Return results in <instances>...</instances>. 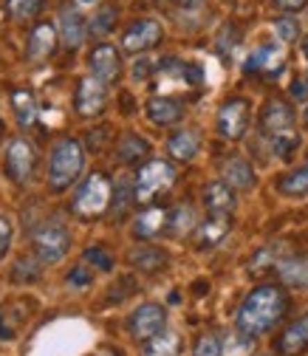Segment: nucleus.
<instances>
[{
  "mask_svg": "<svg viewBox=\"0 0 308 356\" xmlns=\"http://www.w3.org/2000/svg\"><path fill=\"white\" fill-rule=\"evenodd\" d=\"M302 124L308 127V105H305V111H302Z\"/></svg>",
  "mask_w": 308,
  "mask_h": 356,
  "instance_id": "obj_45",
  "label": "nucleus"
},
{
  "mask_svg": "<svg viewBox=\"0 0 308 356\" xmlns=\"http://www.w3.org/2000/svg\"><path fill=\"white\" fill-rule=\"evenodd\" d=\"M179 353H181V337L167 328L153 339H147L142 348V356H179Z\"/></svg>",
  "mask_w": 308,
  "mask_h": 356,
  "instance_id": "obj_29",
  "label": "nucleus"
},
{
  "mask_svg": "<svg viewBox=\"0 0 308 356\" xmlns=\"http://www.w3.org/2000/svg\"><path fill=\"white\" fill-rule=\"evenodd\" d=\"M201 201L209 215H232L235 209V190L227 181H209L201 190Z\"/></svg>",
  "mask_w": 308,
  "mask_h": 356,
  "instance_id": "obj_16",
  "label": "nucleus"
},
{
  "mask_svg": "<svg viewBox=\"0 0 308 356\" xmlns=\"http://www.w3.org/2000/svg\"><path fill=\"white\" fill-rule=\"evenodd\" d=\"M193 229H195V209L190 204H179L175 209L167 212V227H164L167 235L181 238V235H187Z\"/></svg>",
  "mask_w": 308,
  "mask_h": 356,
  "instance_id": "obj_27",
  "label": "nucleus"
},
{
  "mask_svg": "<svg viewBox=\"0 0 308 356\" xmlns=\"http://www.w3.org/2000/svg\"><path fill=\"white\" fill-rule=\"evenodd\" d=\"M175 3H181V6H195V3H201V0H175Z\"/></svg>",
  "mask_w": 308,
  "mask_h": 356,
  "instance_id": "obj_43",
  "label": "nucleus"
},
{
  "mask_svg": "<svg viewBox=\"0 0 308 356\" xmlns=\"http://www.w3.org/2000/svg\"><path fill=\"white\" fill-rule=\"evenodd\" d=\"M283 63H286L283 42H263V46H257L246 57L243 71L246 74H263V76H277L283 71Z\"/></svg>",
  "mask_w": 308,
  "mask_h": 356,
  "instance_id": "obj_12",
  "label": "nucleus"
},
{
  "mask_svg": "<svg viewBox=\"0 0 308 356\" xmlns=\"http://www.w3.org/2000/svg\"><path fill=\"white\" fill-rule=\"evenodd\" d=\"M6 15L15 20H29L42 9V0H6Z\"/></svg>",
  "mask_w": 308,
  "mask_h": 356,
  "instance_id": "obj_32",
  "label": "nucleus"
},
{
  "mask_svg": "<svg viewBox=\"0 0 308 356\" xmlns=\"http://www.w3.org/2000/svg\"><path fill=\"white\" fill-rule=\"evenodd\" d=\"M164 227H167V212L161 207H150V209L139 212V218L133 220V235L139 241H150L159 232H164Z\"/></svg>",
  "mask_w": 308,
  "mask_h": 356,
  "instance_id": "obj_24",
  "label": "nucleus"
},
{
  "mask_svg": "<svg viewBox=\"0 0 308 356\" xmlns=\"http://www.w3.org/2000/svg\"><path fill=\"white\" fill-rule=\"evenodd\" d=\"M302 54H305V60H308V37L302 40Z\"/></svg>",
  "mask_w": 308,
  "mask_h": 356,
  "instance_id": "obj_44",
  "label": "nucleus"
},
{
  "mask_svg": "<svg viewBox=\"0 0 308 356\" xmlns=\"http://www.w3.org/2000/svg\"><path fill=\"white\" fill-rule=\"evenodd\" d=\"M145 113L153 124L170 127V124H179L184 119V102L175 99V97H153V99H147Z\"/></svg>",
  "mask_w": 308,
  "mask_h": 356,
  "instance_id": "obj_15",
  "label": "nucleus"
},
{
  "mask_svg": "<svg viewBox=\"0 0 308 356\" xmlns=\"http://www.w3.org/2000/svg\"><path fill=\"white\" fill-rule=\"evenodd\" d=\"M82 170H85V147L71 136L60 139L49 156V187L54 193H65L82 175Z\"/></svg>",
  "mask_w": 308,
  "mask_h": 356,
  "instance_id": "obj_3",
  "label": "nucleus"
},
{
  "mask_svg": "<svg viewBox=\"0 0 308 356\" xmlns=\"http://www.w3.org/2000/svg\"><path fill=\"white\" fill-rule=\"evenodd\" d=\"M116 23V9L113 6H102L91 20H88V34L94 37H105Z\"/></svg>",
  "mask_w": 308,
  "mask_h": 356,
  "instance_id": "obj_31",
  "label": "nucleus"
},
{
  "mask_svg": "<svg viewBox=\"0 0 308 356\" xmlns=\"http://www.w3.org/2000/svg\"><path fill=\"white\" fill-rule=\"evenodd\" d=\"M91 280H94V275H91V269H88L85 263L74 266V269L68 272V277H65V283L71 289H88V286H91Z\"/></svg>",
  "mask_w": 308,
  "mask_h": 356,
  "instance_id": "obj_37",
  "label": "nucleus"
},
{
  "mask_svg": "<svg viewBox=\"0 0 308 356\" xmlns=\"http://www.w3.org/2000/svg\"><path fill=\"white\" fill-rule=\"evenodd\" d=\"M156 68H159V63H156V60L142 57V60H136V63H133V79H136V82H142V79H147Z\"/></svg>",
  "mask_w": 308,
  "mask_h": 356,
  "instance_id": "obj_40",
  "label": "nucleus"
},
{
  "mask_svg": "<svg viewBox=\"0 0 308 356\" xmlns=\"http://www.w3.org/2000/svg\"><path fill=\"white\" fill-rule=\"evenodd\" d=\"M249 119H252L249 102L243 97H232V99H227L221 108H218L215 127H218V133H221V139L241 142L246 136V130H249Z\"/></svg>",
  "mask_w": 308,
  "mask_h": 356,
  "instance_id": "obj_8",
  "label": "nucleus"
},
{
  "mask_svg": "<svg viewBox=\"0 0 308 356\" xmlns=\"http://www.w3.org/2000/svg\"><path fill=\"white\" fill-rule=\"evenodd\" d=\"M167 328V308L159 302H142L133 314L127 317V331L133 339L147 342L156 334H161Z\"/></svg>",
  "mask_w": 308,
  "mask_h": 356,
  "instance_id": "obj_9",
  "label": "nucleus"
},
{
  "mask_svg": "<svg viewBox=\"0 0 308 356\" xmlns=\"http://www.w3.org/2000/svg\"><path fill=\"white\" fill-rule=\"evenodd\" d=\"M305 79H308V74H305Z\"/></svg>",
  "mask_w": 308,
  "mask_h": 356,
  "instance_id": "obj_47",
  "label": "nucleus"
},
{
  "mask_svg": "<svg viewBox=\"0 0 308 356\" xmlns=\"http://www.w3.org/2000/svg\"><path fill=\"white\" fill-rule=\"evenodd\" d=\"M88 68H91V76H97L99 82L111 85L122 71L119 49L111 46V42H99V46H94V51L88 54Z\"/></svg>",
  "mask_w": 308,
  "mask_h": 356,
  "instance_id": "obj_13",
  "label": "nucleus"
},
{
  "mask_svg": "<svg viewBox=\"0 0 308 356\" xmlns=\"http://www.w3.org/2000/svg\"><path fill=\"white\" fill-rule=\"evenodd\" d=\"M76 3H97V0H76Z\"/></svg>",
  "mask_w": 308,
  "mask_h": 356,
  "instance_id": "obj_46",
  "label": "nucleus"
},
{
  "mask_svg": "<svg viewBox=\"0 0 308 356\" xmlns=\"http://www.w3.org/2000/svg\"><path fill=\"white\" fill-rule=\"evenodd\" d=\"M201 150V136L198 130L193 127H184V130H175L172 136L167 139V153L175 159V161H193Z\"/></svg>",
  "mask_w": 308,
  "mask_h": 356,
  "instance_id": "obj_20",
  "label": "nucleus"
},
{
  "mask_svg": "<svg viewBox=\"0 0 308 356\" xmlns=\"http://www.w3.org/2000/svg\"><path fill=\"white\" fill-rule=\"evenodd\" d=\"M289 308V300L283 294L280 286H272V283H263L257 289H252L243 302L238 305V314H235V328L252 339L269 334L286 314Z\"/></svg>",
  "mask_w": 308,
  "mask_h": 356,
  "instance_id": "obj_1",
  "label": "nucleus"
},
{
  "mask_svg": "<svg viewBox=\"0 0 308 356\" xmlns=\"http://www.w3.org/2000/svg\"><path fill=\"white\" fill-rule=\"evenodd\" d=\"M277 277L289 289H308V254H289L277 263Z\"/></svg>",
  "mask_w": 308,
  "mask_h": 356,
  "instance_id": "obj_18",
  "label": "nucleus"
},
{
  "mask_svg": "<svg viewBox=\"0 0 308 356\" xmlns=\"http://www.w3.org/2000/svg\"><path fill=\"white\" fill-rule=\"evenodd\" d=\"M57 40H60V34H57V29H54L51 23L34 26L31 34H29V42H26V57H29L31 63L49 60V57L57 51Z\"/></svg>",
  "mask_w": 308,
  "mask_h": 356,
  "instance_id": "obj_14",
  "label": "nucleus"
},
{
  "mask_svg": "<svg viewBox=\"0 0 308 356\" xmlns=\"http://www.w3.org/2000/svg\"><path fill=\"white\" fill-rule=\"evenodd\" d=\"M221 181H227L232 190H252L257 175H254V167L243 159V156H232L224 161V170H221Z\"/></svg>",
  "mask_w": 308,
  "mask_h": 356,
  "instance_id": "obj_19",
  "label": "nucleus"
},
{
  "mask_svg": "<svg viewBox=\"0 0 308 356\" xmlns=\"http://www.w3.org/2000/svg\"><path fill=\"white\" fill-rule=\"evenodd\" d=\"M147 153H150V142L142 139L139 133H124V136L119 139V145H116V159H119L122 164H136V161H142Z\"/></svg>",
  "mask_w": 308,
  "mask_h": 356,
  "instance_id": "obj_25",
  "label": "nucleus"
},
{
  "mask_svg": "<svg viewBox=\"0 0 308 356\" xmlns=\"http://www.w3.org/2000/svg\"><path fill=\"white\" fill-rule=\"evenodd\" d=\"M277 350H280L283 356H297V353L308 350V311L280 334Z\"/></svg>",
  "mask_w": 308,
  "mask_h": 356,
  "instance_id": "obj_22",
  "label": "nucleus"
},
{
  "mask_svg": "<svg viewBox=\"0 0 308 356\" xmlns=\"http://www.w3.org/2000/svg\"><path fill=\"white\" fill-rule=\"evenodd\" d=\"M161 37H164L161 23L153 20V17H145V20H136L133 26L122 34V49L130 51V54H145L153 46H159Z\"/></svg>",
  "mask_w": 308,
  "mask_h": 356,
  "instance_id": "obj_10",
  "label": "nucleus"
},
{
  "mask_svg": "<svg viewBox=\"0 0 308 356\" xmlns=\"http://www.w3.org/2000/svg\"><path fill=\"white\" fill-rule=\"evenodd\" d=\"M130 201H136V195L130 193V187L122 181V184L116 187V198L111 201V204H113V215H122V212L127 209V204H130Z\"/></svg>",
  "mask_w": 308,
  "mask_h": 356,
  "instance_id": "obj_39",
  "label": "nucleus"
},
{
  "mask_svg": "<svg viewBox=\"0 0 308 356\" xmlns=\"http://www.w3.org/2000/svg\"><path fill=\"white\" fill-rule=\"evenodd\" d=\"M193 356H224V342L218 334H204L198 337L195 348H193Z\"/></svg>",
  "mask_w": 308,
  "mask_h": 356,
  "instance_id": "obj_33",
  "label": "nucleus"
},
{
  "mask_svg": "<svg viewBox=\"0 0 308 356\" xmlns=\"http://www.w3.org/2000/svg\"><path fill=\"white\" fill-rule=\"evenodd\" d=\"M277 190L289 198H302L308 195V159L302 164H297L294 170H289L280 181H277Z\"/></svg>",
  "mask_w": 308,
  "mask_h": 356,
  "instance_id": "obj_26",
  "label": "nucleus"
},
{
  "mask_svg": "<svg viewBox=\"0 0 308 356\" xmlns=\"http://www.w3.org/2000/svg\"><path fill=\"white\" fill-rule=\"evenodd\" d=\"M82 257H85V263H94L99 272H111V269H113V257H111V252L102 249V246H88Z\"/></svg>",
  "mask_w": 308,
  "mask_h": 356,
  "instance_id": "obj_36",
  "label": "nucleus"
},
{
  "mask_svg": "<svg viewBox=\"0 0 308 356\" xmlns=\"http://www.w3.org/2000/svg\"><path fill=\"white\" fill-rule=\"evenodd\" d=\"M229 229H232V215H206L195 229V241L201 249H212L229 235Z\"/></svg>",
  "mask_w": 308,
  "mask_h": 356,
  "instance_id": "obj_17",
  "label": "nucleus"
},
{
  "mask_svg": "<svg viewBox=\"0 0 308 356\" xmlns=\"http://www.w3.org/2000/svg\"><path fill=\"white\" fill-rule=\"evenodd\" d=\"M113 201V190H111V181L105 172H91L79 184V190L74 193V201H71V212L76 218H99Z\"/></svg>",
  "mask_w": 308,
  "mask_h": 356,
  "instance_id": "obj_4",
  "label": "nucleus"
},
{
  "mask_svg": "<svg viewBox=\"0 0 308 356\" xmlns=\"http://www.w3.org/2000/svg\"><path fill=\"white\" fill-rule=\"evenodd\" d=\"M172 184H175V167L164 159H153L139 167L136 181H133V195L139 204H150L156 201V195L167 193Z\"/></svg>",
  "mask_w": 308,
  "mask_h": 356,
  "instance_id": "obj_5",
  "label": "nucleus"
},
{
  "mask_svg": "<svg viewBox=\"0 0 308 356\" xmlns=\"http://www.w3.org/2000/svg\"><path fill=\"white\" fill-rule=\"evenodd\" d=\"M260 136L266 142L269 153L277 159H291V153L300 147L297 133V113L286 99H269L260 111Z\"/></svg>",
  "mask_w": 308,
  "mask_h": 356,
  "instance_id": "obj_2",
  "label": "nucleus"
},
{
  "mask_svg": "<svg viewBox=\"0 0 308 356\" xmlns=\"http://www.w3.org/2000/svg\"><path fill=\"white\" fill-rule=\"evenodd\" d=\"M275 3L283 9V12H300L308 6V0H275Z\"/></svg>",
  "mask_w": 308,
  "mask_h": 356,
  "instance_id": "obj_42",
  "label": "nucleus"
},
{
  "mask_svg": "<svg viewBox=\"0 0 308 356\" xmlns=\"http://www.w3.org/2000/svg\"><path fill=\"white\" fill-rule=\"evenodd\" d=\"M291 97H294V99H300V102H305V99H308V79H305V76H300V79H294V82H291Z\"/></svg>",
  "mask_w": 308,
  "mask_h": 356,
  "instance_id": "obj_41",
  "label": "nucleus"
},
{
  "mask_svg": "<svg viewBox=\"0 0 308 356\" xmlns=\"http://www.w3.org/2000/svg\"><path fill=\"white\" fill-rule=\"evenodd\" d=\"M12 108H15V119L20 127H31L37 122V99L29 88H15L12 91Z\"/></svg>",
  "mask_w": 308,
  "mask_h": 356,
  "instance_id": "obj_28",
  "label": "nucleus"
},
{
  "mask_svg": "<svg viewBox=\"0 0 308 356\" xmlns=\"http://www.w3.org/2000/svg\"><path fill=\"white\" fill-rule=\"evenodd\" d=\"M167 263H170L167 252L159 249V246H150V243L136 246L133 252H130V266H133V269H139V272H147V275L161 272Z\"/></svg>",
  "mask_w": 308,
  "mask_h": 356,
  "instance_id": "obj_23",
  "label": "nucleus"
},
{
  "mask_svg": "<svg viewBox=\"0 0 308 356\" xmlns=\"http://www.w3.org/2000/svg\"><path fill=\"white\" fill-rule=\"evenodd\" d=\"M12 238H15V224L9 215H0V260H3L12 249Z\"/></svg>",
  "mask_w": 308,
  "mask_h": 356,
  "instance_id": "obj_38",
  "label": "nucleus"
},
{
  "mask_svg": "<svg viewBox=\"0 0 308 356\" xmlns=\"http://www.w3.org/2000/svg\"><path fill=\"white\" fill-rule=\"evenodd\" d=\"M283 260V254H280V246H275V243H269V246H263L252 260H249V272H266V269H277V263Z\"/></svg>",
  "mask_w": 308,
  "mask_h": 356,
  "instance_id": "obj_30",
  "label": "nucleus"
},
{
  "mask_svg": "<svg viewBox=\"0 0 308 356\" xmlns=\"http://www.w3.org/2000/svg\"><path fill=\"white\" fill-rule=\"evenodd\" d=\"M34 170H37V147L23 136L12 139L6 145V150H3V172H6V178L17 187H26L31 181Z\"/></svg>",
  "mask_w": 308,
  "mask_h": 356,
  "instance_id": "obj_6",
  "label": "nucleus"
},
{
  "mask_svg": "<svg viewBox=\"0 0 308 356\" xmlns=\"http://www.w3.org/2000/svg\"><path fill=\"white\" fill-rule=\"evenodd\" d=\"M88 34V23L76 9H60V40L65 49H79Z\"/></svg>",
  "mask_w": 308,
  "mask_h": 356,
  "instance_id": "obj_21",
  "label": "nucleus"
},
{
  "mask_svg": "<svg viewBox=\"0 0 308 356\" xmlns=\"http://www.w3.org/2000/svg\"><path fill=\"white\" fill-rule=\"evenodd\" d=\"M108 102V85L99 82L97 76H85L79 79L76 91H74V108L79 116H97L105 111Z\"/></svg>",
  "mask_w": 308,
  "mask_h": 356,
  "instance_id": "obj_11",
  "label": "nucleus"
},
{
  "mask_svg": "<svg viewBox=\"0 0 308 356\" xmlns=\"http://www.w3.org/2000/svg\"><path fill=\"white\" fill-rule=\"evenodd\" d=\"M40 263H60L71 249V232L60 220H46L31 238Z\"/></svg>",
  "mask_w": 308,
  "mask_h": 356,
  "instance_id": "obj_7",
  "label": "nucleus"
},
{
  "mask_svg": "<svg viewBox=\"0 0 308 356\" xmlns=\"http://www.w3.org/2000/svg\"><path fill=\"white\" fill-rule=\"evenodd\" d=\"M252 345H254V339L238 331V334H232L224 342V356H249L252 353Z\"/></svg>",
  "mask_w": 308,
  "mask_h": 356,
  "instance_id": "obj_34",
  "label": "nucleus"
},
{
  "mask_svg": "<svg viewBox=\"0 0 308 356\" xmlns=\"http://www.w3.org/2000/svg\"><path fill=\"white\" fill-rule=\"evenodd\" d=\"M275 34L280 42H294V40H300V23L289 15H283L275 20Z\"/></svg>",
  "mask_w": 308,
  "mask_h": 356,
  "instance_id": "obj_35",
  "label": "nucleus"
}]
</instances>
